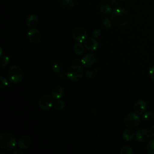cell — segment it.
<instances>
[{"label": "cell", "mask_w": 154, "mask_h": 154, "mask_svg": "<svg viewBox=\"0 0 154 154\" xmlns=\"http://www.w3.org/2000/svg\"><path fill=\"white\" fill-rule=\"evenodd\" d=\"M112 22L117 26H124L129 21V16L128 11L123 8H116L111 12Z\"/></svg>", "instance_id": "obj_1"}, {"label": "cell", "mask_w": 154, "mask_h": 154, "mask_svg": "<svg viewBox=\"0 0 154 154\" xmlns=\"http://www.w3.org/2000/svg\"><path fill=\"white\" fill-rule=\"evenodd\" d=\"M16 144L15 137L10 133H3L0 136V146L5 150L13 149Z\"/></svg>", "instance_id": "obj_2"}, {"label": "cell", "mask_w": 154, "mask_h": 154, "mask_svg": "<svg viewBox=\"0 0 154 154\" xmlns=\"http://www.w3.org/2000/svg\"><path fill=\"white\" fill-rule=\"evenodd\" d=\"M8 78L13 83L20 82L23 77V73L22 69L18 66H13L8 70Z\"/></svg>", "instance_id": "obj_3"}, {"label": "cell", "mask_w": 154, "mask_h": 154, "mask_svg": "<svg viewBox=\"0 0 154 154\" xmlns=\"http://www.w3.org/2000/svg\"><path fill=\"white\" fill-rule=\"evenodd\" d=\"M83 75L82 68L78 65L75 64L70 67L67 72V76L72 81H76L81 79Z\"/></svg>", "instance_id": "obj_4"}, {"label": "cell", "mask_w": 154, "mask_h": 154, "mask_svg": "<svg viewBox=\"0 0 154 154\" xmlns=\"http://www.w3.org/2000/svg\"><path fill=\"white\" fill-rule=\"evenodd\" d=\"M124 122L126 126L134 128L139 125L140 122V117L136 112H129L125 117Z\"/></svg>", "instance_id": "obj_5"}, {"label": "cell", "mask_w": 154, "mask_h": 154, "mask_svg": "<svg viewBox=\"0 0 154 154\" xmlns=\"http://www.w3.org/2000/svg\"><path fill=\"white\" fill-rule=\"evenodd\" d=\"M54 103L53 98L49 95L42 96L38 100L39 107L44 110H47L51 108Z\"/></svg>", "instance_id": "obj_6"}, {"label": "cell", "mask_w": 154, "mask_h": 154, "mask_svg": "<svg viewBox=\"0 0 154 154\" xmlns=\"http://www.w3.org/2000/svg\"><path fill=\"white\" fill-rule=\"evenodd\" d=\"M72 35L73 38L76 42L82 43L85 40L87 36V33L86 30L84 28L78 27L73 30L72 32Z\"/></svg>", "instance_id": "obj_7"}, {"label": "cell", "mask_w": 154, "mask_h": 154, "mask_svg": "<svg viewBox=\"0 0 154 154\" xmlns=\"http://www.w3.org/2000/svg\"><path fill=\"white\" fill-rule=\"evenodd\" d=\"M151 135L150 132L145 129H140L135 133L136 140L140 142H146L149 141Z\"/></svg>", "instance_id": "obj_8"}, {"label": "cell", "mask_w": 154, "mask_h": 154, "mask_svg": "<svg viewBox=\"0 0 154 154\" xmlns=\"http://www.w3.org/2000/svg\"><path fill=\"white\" fill-rule=\"evenodd\" d=\"M28 38L31 42L37 43L41 39L40 32L37 29H31L28 32Z\"/></svg>", "instance_id": "obj_9"}, {"label": "cell", "mask_w": 154, "mask_h": 154, "mask_svg": "<svg viewBox=\"0 0 154 154\" xmlns=\"http://www.w3.org/2000/svg\"><path fill=\"white\" fill-rule=\"evenodd\" d=\"M96 57L92 54H88L84 56L81 61V63L85 67H90L94 64Z\"/></svg>", "instance_id": "obj_10"}, {"label": "cell", "mask_w": 154, "mask_h": 154, "mask_svg": "<svg viewBox=\"0 0 154 154\" xmlns=\"http://www.w3.org/2000/svg\"><path fill=\"white\" fill-rule=\"evenodd\" d=\"M98 42L93 38H88L84 41V46L88 51H94L98 47Z\"/></svg>", "instance_id": "obj_11"}, {"label": "cell", "mask_w": 154, "mask_h": 154, "mask_svg": "<svg viewBox=\"0 0 154 154\" xmlns=\"http://www.w3.org/2000/svg\"><path fill=\"white\" fill-rule=\"evenodd\" d=\"M134 111L138 114H142L146 109V103L143 100H138L134 104Z\"/></svg>", "instance_id": "obj_12"}, {"label": "cell", "mask_w": 154, "mask_h": 154, "mask_svg": "<svg viewBox=\"0 0 154 154\" xmlns=\"http://www.w3.org/2000/svg\"><path fill=\"white\" fill-rule=\"evenodd\" d=\"M31 144V139L28 135H24L20 137L18 141V146L20 149H28Z\"/></svg>", "instance_id": "obj_13"}, {"label": "cell", "mask_w": 154, "mask_h": 154, "mask_svg": "<svg viewBox=\"0 0 154 154\" xmlns=\"http://www.w3.org/2000/svg\"><path fill=\"white\" fill-rule=\"evenodd\" d=\"M64 90L63 87L61 86H56L54 88H53L52 91V96L53 98L56 99H59L63 97L64 95Z\"/></svg>", "instance_id": "obj_14"}, {"label": "cell", "mask_w": 154, "mask_h": 154, "mask_svg": "<svg viewBox=\"0 0 154 154\" xmlns=\"http://www.w3.org/2000/svg\"><path fill=\"white\" fill-rule=\"evenodd\" d=\"M38 22V17L35 14L29 15L26 20V24L29 28H34L36 26Z\"/></svg>", "instance_id": "obj_15"}, {"label": "cell", "mask_w": 154, "mask_h": 154, "mask_svg": "<svg viewBox=\"0 0 154 154\" xmlns=\"http://www.w3.org/2000/svg\"><path fill=\"white\" fill-rule=\"evenodd\" d=\"M135 134L133 131L131 130V129H126L125 131H124V132H123V138L125 140L127 141H129L133 140V138H134Z\"/></svg>", "instance_id": "obj_16"}, {"label": "cell", "mask_w": 154, "mask_h": 154, "mask_svg": "<svg viewBox=\"0 0 154 154\" xmlns=\"http://www.w3.org/2000/svg\"><path fill=\"white\" fill-rule=\"evenodd\" d=\"M85 46L82 44V43L78 42L76 43L73 47V51L77 55H81L85 51Z\"/></svg>", "instance_id": "obj_17"}, {"label": "cell", "mask_w": 154, "mask_h": 154, "mask_svg": "<svg viewBox=\"0 0 154 154\" xmlns=\"http://www.w3.org/2000/svg\"><path fill=\"white\" fill-rule=\"evenodd\" d=\"M58 1L64 6L69 8L73 7L76 4L75 0H58Z\"/></svg>", "instance_id": "obj_18"}, {"label": "cell", "mask_w": 154, "mask_h": 154, "mask_svg": "<svg viewBox=\"0 0 154 154\" xmlns=\"http://www.w3.org/2000/svg\"><path fill=\"white\" fill-rule=\"evenodd\" d=\"M100 11L103 14H108L112 12V8L108 4H103L100 7Z\"/></svg>", "instance_id": "obj_19"}, {"label": "cell", "mask_w": 154, "mask_h": 154, "mask_svg": "<svg viewBox=\"0 0 154 154\" xmlns=\"http://www.w3.org/2000/svg\"><path fill=\"white\" fill-rule=\"evenodd\" d=\"M146 149L149 153L154 154V139H152L148 142Z\"/></svg>", "instance_id": "obj_20"}, {"label": "cell", "mask_w": 154, "mask_h": 154, "mask_svg": "<svg viewBox=\"0 0 154 154\" xmlns=\"http://www.w3.org/2000/svg\"><path fill=\"white\" fill-rule=\"evenodd\" d=\"M54 106L58 110L63 109L65 107V103L61 100H57L54 103Z\"/></svg>", "instance_id": "obj_21"}, {"label": "cell", "mask_w": 154, "mask_h": 154, "mask_svg": "<svg viewBox=\"0 0 154 154\" xmlns=\"http://www.w3.org/2000/svg\"><path fill=\"white\" fill-rule=\"evenodd\" d=\"M10 62V58L7 56H1L0 58V66L4 67L7 66Z\"/></svg>", "instance_id": "obj_22"}, {"label": "cell", "mask_w": 154, "mask_h": 154, "mask_svg": "<svg viewBox=\"0 0 154 154\" xmlns=\"http://www.w3.org/2000/svg\"><path fill=\"white\" fill-rule=\"evenodd\" d=\"M134 153L132 149L129 146H123L120 149L121 154H132Z\"/></svg>", "instance_id": "obj_23"}, {"label": "cell", "mask_w": 154, "mask_h": 154, "mask_svg": "<svg viewBox=\"0 0 154 154\" xmlns=\"http://www.w3.org/2000/svg\"><path fill=\"white\" fill-rule=\"evenodd\" d=\"M153 117V113L151 111H147L143 116V119L146 120H150Z\"/></svg>", "instance_id": "obj_24"}, {"label": "cell", "mask_w": 154, "mask_h": 154, "mask_svg": "<svg viewBox=\"0 0 154 154\" xmlns=\"http://www.w3.org/2000/svg\"><path fill=\"white\" fill-rule=\"evenodd\" d=\"M103 25L105 28H109L111 27L112 24L110 21V19L108 17L104 18V19L103 20Z\"/></svg>", "instance_id": "obj_25"}, {"label": "cell", "mask_w": 154, "mask_h": 154, "mask_svg": "<svg viewBox=\"0 0 154 154\" xmlns=\"http://www.w3.org/2000/svg\"><path fill=\"white\" fill-rule=\"evenodd\" d=\"M61 66L58 63H55L52 66V70L55 73H58L60 71Z\"/></svg>", "instance_id": "obj_26"}, {"label": "cell", "mask_w": 154, "mask_h": 154, "mask_svg": "<svg viewBox=\"0 0 154 154\" xmlns=\"http://www.w3.org/2000/svg\"><path fill=\"white\" fill-rule=\"evenodd\" d=\"M0 81H1V87H5L7 85H8V81L2 76L0 77Z\"/></svg>", "instance_id": "obj_27"}, {"label": "cell", "mask_w": 154, "mask_h": 154, "mask_svg": "<svg viewBox=\"0 0 154 154\" xmlns=\"http://www.w3.org/2000/svg\"><path fill=\"white\" fill-rule=\"evenodd\" d=\"M85 75L89 79H93L95 76L94 73L93 72H91V71H90V70H86L85 72Z\"/></svg>", "instance_id": "obj_28"}, {"label": "cell", "mask_w": 154, "mask_h": 154, "mask_svg": "<svg viewBox=\"0 0 154 154\" xmlns=\"http://www.w3.org/2000/svg\"><path fill=\"white\" fill-rule=\"evenodd\" d=\"M100 32H101V29L100 28H97V29H96L93 32V37L94 38H97L98 37L100 34Z\"/></svg>", "instance_id": "obj_29"}, {"label": "cell", "mask_w": 154, "mask_h": 154, "mask_svg": "<svg viewBox=\"0 0 154 154\" xmlns=\"http://www.w3.org/2000/svg\"><path fill=\"white\" fill-rule=\"evenodd\" d=\"M149 76L151 79L154 80V66H152L149 70Z\"/></svg>", "instance_id": "obj_30"}, {"label": "cell", "mask_w": 154, "mask_h": 154, "mask_svg": "<svg viewBox=\"0 0 154 154\" xmlns=\"http://www.w3.org/2000/svg\"><path fill=\"white\" fill-rule=\"evenodd\" d=\"M66 75H67V73H66L65 72H58V76L60 78H64Z\"/></svg>", "instance_id": "obj_31"}, {"label": "cell", "mask_w": 154, "mask_h": 154, "mask_svg": "<svg viewBox=\"0 0 154 154\" xmlns=\"http://www.w3.org/2000/svg\"><path fill=\"white\" fill-rule=\"evenodd\" d=\"M13 153L14 154H23V152L21 150V149H16L14 152H13Z\"/></svg>", "instance_id": "obj_32"}, {"label": "cell", "mask_w": 154, "mask_h": 154, "mask_svg": "<svg viewBox=\"0 0 154 154\" xmlns=\"http://www.w3.org/2000/svg\"><path fill=\"white\" fill-rule=\"evenodd\" d=\"M111 5L114 7H117V6L118 5V2L117 0H111Z\"/></svg>", "instance_id": "obj_33"}, {"label": "cell", "mask_w": 154, "mask_h": 154, "mask_svg": "<svg viewBox=\"0 0 154 154\" xmlns=\"http://www.w3.org/2000/svg\"><path fill=\"white\" fill-rule=\"evenodd\" d=\"M150 133L151 135L154 137V125H153L150 129Z\"/></svg>", "instance_id": "obj_34"}, {"label": "cell", "mask_w": 154, "mask_h": 154, "mask_svg": "<svg viewBox=\"0 0 154 154\" xmlns=\"http://www.w3.org/2000/svg\"><path fill=\"white\" fill-rule=\"evenodd\" d=\"M0 49H1V53H0V55H1V56H2V48H0Z\"/></svg>", "instance_id": "obj_35"}, {"label": "cell", "mask_w": 154, "mask_h": 154, "mask_svg": "<svg viewBox=\"0 0 154 154\" xmlns=\"http://www.w3.org/2000/svg\"><path fill=\"white\" fill-rule=\"evenodd\" d=\"M119 1H125L126 0H119Z\"/></svg>", "instance_id": "obj_36"}]
</instances>
